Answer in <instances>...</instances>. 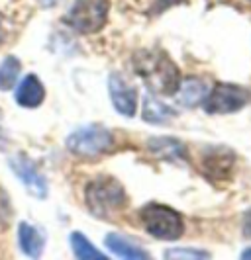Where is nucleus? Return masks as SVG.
<instances>
[{
    "mask_svg": "<svg viewBox=\"0 0 251 260\" xmlns=\"http://www.w3.org/2000/svg\"><path fill=\"white\" fill-rule=\"evenodd\" d=\"M232 165H234V155H232V151H228L224 147H210V149H206V153L202 156L204 172L210 178L230 176Z\"/></svg>",
    "mask_w": 251,
    "mask_h": 260,
    "instance_id": "1a4fd4ad",
    "label": "nucleus"
},
{
    "mask_svg": "<svg viewBox=\"0 0 251 260\" xmlns=\"http://www.w3.org/2000/svg\"><path fill=\"white\" fill-rule=\"evenodd\" d=\"M20 69H22V65L16 57H6L0 63V90H10L16 86Z\"/></svg>",
    "mask_w": 251,
    "mask_h": 260,
    "instance_id": "f3484780",
    "label": "nucleus"
},
{
    "mask_svg": "<svg viewBox=\"0 0 251 260\" xmlns=\"http://www.w3.org/2000/svg\"><path fill=\"white\" fill-rule=\"evenodd\" d=\"M110 0H75L67 14V22L75 31L93 36L106 26Z\"/></svg>",
    "mask_w": 251,
    "mask_h": 260,
    "instance_id": "39448f33",
    "label": "nucleus"
},
{
    "mask_svg": "<svg viewBox=\"0 0 251 260\" xmlns=\"http://www.w3.org/2000/svg\"><path fill=\"white\" fill-rule=\"evenodd\" d=\"M243 235L251 239V211H247L245 215H243Z\"/></svg>",
    "mask_w": 251,
    "mask_h": 260,
    "instance_id": "6ab92c4d",
    "label": "nucleus"
},
{
    "mask_svg": "<svg viewBox=\"0 0 251 260\" xmlns=\"http://www.w3.org/2000/svg\"><path fill=\"white\" fill-rule=\"evenodd\" d=\"M18 243H20L22 252H24L26 256H32V258L41 256L43 247H45L43 235H41L36 227L27 225V223H20V227H18Z\"/></svg>",
    "mask_w": 251,
    "mask_h": 260,
    "instance_id": "f8f14e48",
    "label": "nucleus"
},
{
    "mask_svg": "<svg viewBox=\"0 0 251 260\" xmlns=\"http://www.w3.org/2000/svg\"><path fill=\"white\" fill-rule=\"evenodd\" d=\"M8 165L14 170V174L26 186L27 194L38 198V200H43L47 196V182H45V178L41 176L40 170L36 169V165L27 156H14V158L8 160Z\"/></svg>",
    "mask_w": 251,
    "mask_h": 260,
    "instance_id": "6e6552de",
    "label": "nucleus"
},
{
    "mask_svg": "<svg viewBox=\"0 0 251 260\" xmlns=\"http://www.w3.org/2000/svg\"><path fill=\"white\" fill-rule=\"evenodd\" d=\"M87 208L98 219H114L128 206L126 188L110 174L96 176L85 192Z\"/></svg>",
    "mask_w": 251,
    "mask_h": 260,
    "instance_id": "f03ea898",
    "label": "nucleus"
},
{
    "mask_svg": "<svg viewBox=\"0 0 251 260\" xmlns=\"http://www.w3.org/2000/svg\"><path fill=\"white\" fill-rule=\"evenodd\" d=\"M16 104H20L22 108H40L45 100V88L41 84V80L36 75H27L24 80H20L16 94H14Z\"/></svg>",
    "mask_w": 251,
    "mask_h": 260,
    "instance_id": "9d476101",
    "label": "nucleus"
},
{
    "mask_svg": "<svg viewBox=\"0 0 251 260\" xmlns=\"http://www.w3.org/2000/svg\"><path fill=\"white\" fill-rule=\"evenodd\" d=\"M208 96V86L204 80L200 78H186L179 84V90H177V98L179 102L186 108H194L200 102H204Z\"/></svg>",
    "mask_w": 251,
    "mask_h": 260,
    "instance_id": "9b49d317",
    "label": "nucleus"
},
{
    "mask_svg": "<svg viewBox=\"0 0 251 260\" xmlns=\"http://www.w3.org/2000/svg\"><path fill=\"white\" fill-rule=\"evenodd\" d=\"M165 258H210V254L192 248H171L165 252Z\"/></svg>",
    "mask_w": 251,
    "mask_h": 260,
    "instance_id": "a211bd4d",
    "label": "nucleus"
},
{
    "mask_svg": "<svg viewBox=\"0 0 251 260\" xmlns=\"http://www.w3.org/2000/svg\"><path fill=\"white\" fill-rule=\"evenodd\" d=\"M142 117L146 119L147 123H167L175 117V112L169 106L163 104L161 100H157L155 96H146Z\"/></svg>",
    "mask_w": 251,
    "mask_h": 260,
    "instance_id": "4468645a",
    "label": "nucleus"
},
{
    "mask_svg": "<svg viewBox=\"0 0 251 260\" xmlns=\"http://www.w3.org/2000/svg\"><path fill=\"white\" fill-rule=\"evenodd\" d=\"M241 258L251 260V248H247V250H243V252H241Z\"/></svg>",
    "mask_w": 251,
    "mask_h": 260,
    "instance_id": "aec40b11",
    "label": "nucleus"
},
{
    "mask_svg": "<svg viewBox=\"0 0 251 260\" xmlns=\"http://www.w3.org/2000/svg\"><path fill=\"white\" fill-rule=\"evenodd\" d=\"M108 90L110 100L120 116L133 117L137 112V88L128 82V78L120 73H112L108 77Z\"/></svg>",
    "mask_w": 251,
    "mask_h": 260,
    "instance_id": "0eeeda50",
    "label": "nucleus"
},
{
    "mask_svg": "<svg viewBox=\"0 0 251 260\" xmlns=\"http://www.w3.org/2000/svg\"><path fill=\"white\" fill-rule=\"evenodd\" d=\"M149 149L161 158L167 160H177V158H185V147L181 141L171 139V137H157V139H149Z\"/></svg>",
    "mask_w": 251,
    "mask_h": 260,
    "instance_id": "2eb2a0df",
    "label": "nucleus"
},
{
    "mask_svg": "<svg viewBox=\"0 0 251 260\" xmlns=\"http://www.w3.org/2000/svg\"><path fill=\"white\" fill-rule=\"evenodd\" d=\"M140 223L147 233L161 241H177L185 233V223L179 211L163 204H147L140 209Z\"/></svg>",
    "mask_w": 251,
    "mask_h": 260,
    "instance_id": "7ed1b4c3",
    "label": "nucleus"
},
{
    "mask_svg": "<svg viewBox=\"0 0 251 260\" xmlns=\"http://www.w3.org/2000/svg\"><path fill=\"white\" fill-rule=\"evenodd\" d=\"M41 2H43V4H45V6H53V4H55V2H57V0H41Z\"/></svg>",
    "mask_w": 251,
    "mask_h": 260,
    "instance_id": "412c9836",
    "label": "nucleus"
},
{
    "mask_svg": "<svg viewBox=\"0 0 251 260\" xmlns=\"http://www.w3.org/2000/svg\"><path fill=\"white\" fill-rule=\"evenodd\" d=\"M249 100V92L236 84L220 82L204 100V110L208 114H232L238 112Z\"/></svg>",
    "mask_w": 251,
    "mask_h": 260,
    "instance_id": "423d86ee",
    "label": "nucleus"
},
{
    "mask_svg": "<svg viewBox=\"0 0 251 260\" xmlns=\"http://www.w3.org/2000/svg\"><path fill=\"white\" fill-rule=\"evenodd\" d=\"M71 248H73L75 256L80 260H106L104 254L94 245H91V241L79 231L71 235Z\"/></svg>",
    "mask_w": 251,
    "mask_h": 260,
    "instance_id": "dca6fc26",
    "label": "nucleus"
},
{
    "mask_svg": "<svg viewBox=\"0 0 251 260\" xmlns=\"http://www.w3.org/2000/svg\"><path fill=\"white\" fill-rule=\"evenodd\" d=\"M133 69L144 78L147 88L157 94L171 96L179 90L181 73L169 55L159 49H144L133 55Z\"/></svg>",
    "mask_w": 251,
    "mask_h": 260,
    "instance_id": "f257e3e1",
    "label": "nucleus"
},
{
    "mask_svg": "<svg viewBox=\"0 0 251 260\" xmlns=\"http://www.w3.org/2000/svg\"><path fill=\"white\" fill-rule=\"evenodd\" d=\"M104 243H106V248L110 252H114L116 256H120V258H130V260L149 258V254H147L144 248H140L137 245H133V243H130L128 239H124L120 235H108Z\"/></svg>",
    "mask_w": 251,
    "mask_h": 260,
    "instance_id": "ddd939ff",
    "label": "nucleus"
},
{
    "mask_svg": "<svg viewBox=\"0 0 251 260\" xmlns=\"http://www.w3.org/2000/svg\"><path fill=\"white\" fill-rule=\"evenodd\" d=\"M112 147H114V135L102 125H87V127L73 131L67 137L69 153L80 156L85 160H96L100 156L108 155Z\"/></svg>",
    "mask_w": 251,
    "mask_h": 260,
    "instance_id": "20e7f679",
    "label": "nucleus"
}]
</instances>
